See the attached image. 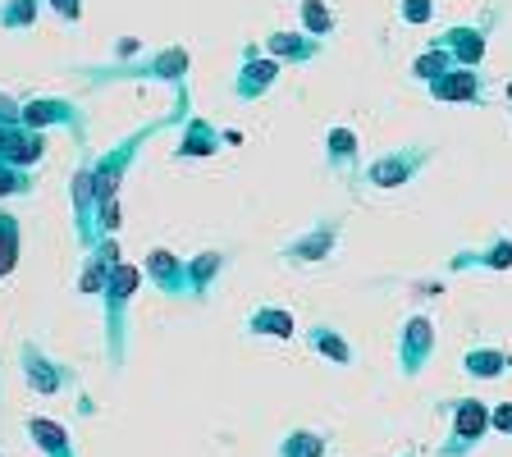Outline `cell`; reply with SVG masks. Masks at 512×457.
Listing matches in <instances>:
<instances>
[{
	"label": "cell",
	"instance_id": "1",
	"mask_svg": "<svg viewBox=\"0 0 512 457\" xmlns=\"http://www.w3.org/2000/svg\"><path fill=\"white\" fill-rule=\"evenodd\" d=\"M476 92H480V83H476V74H467V69L435 78V96H444V101H471Z\"/></svg>",
	"mask_w": 512,
	"mask_h": 457
},
{
	"label": "cell",
	"instance_id": "4",
	"mask_svg": "<svg viewBox=\"0 0 512 457\" xmlns=\"http://www.w3.org/2000/svg\"><path fill=\"white\" fill-rule=\"evenodd\" d=\"M448 46L458 51V60H462V64H476V60H480V51H485V42H480V32H471V28H458Z\"/></svg>",
	"mask_w": 512,
	"mask_h": 457
},
{
	"label": "cell",
	"instance_id": "2",
	"mask_svg": "<svg viewBox=\"0 0 512 457\" xmlns=\"http://www.w3.org/2000/svg\"><path fill=\"white\" fill-rule=\"evenodd\" d=\"M270 51L288 55V60H307V55H316V46L302 42V37H293V32H275V37H270Z\"/></svg>",
	"mask_w": 512,
	"mask_h": 457
},
{
	"label": "cell",
	"instance_id": "8",
	"mask_svg": "<svg viewBox=\"0 0 512 457\" xmlns=\"http://www.w3.org/2000/svg\"><path fill=\"white\" fill-rule=\"evenodd\" d=\"M444 64H448V55L444 51H430V55H421V60H416V74L421 78H444Z\"/></svg>",
	"mask_w": 512,
	"mask_h": 457
},
{
	"label": "cell",
	"instance_id": "10",
	"mask_svg": "<svg viewBox=\"0 0 512 457\" xmlns=\"http://www.w3.org/2000/svg\"><path fill=\"white\" fill-rule=\"evenodd\" d=\"M51 10L60 14V19H78V10H83V0H51Z\"/></svg>",
	"mask_w": 512,
	"mask_h": 457
},
{
	"label": "cell",
	"instance_id": "11",
	"mask_svg": "<svg viewBox=\"0 0 512 457\" xmlns=\"http://www.w3.org/2000/svg\"><path fill=\"white\" fill-rule=\"evenodd\" d=\"M480 421H485V416H480V407H467V412H462V435L480 430Z\"/></svg>",
	"mask_w": 512,
	"mask_h": 457
},
{
	"label": "cell",
	"instance_id": "3",
	"mask_svg": "<svg viewBox=\"0 0 512 457\" xmlns=\"http://www.w3.org/2000/svg\"><path fill=\"white\" fill-rule=\"evenodd\" d=\"M0 147L10 160H37L42 156V142L37 138H19V133H0Z\"/></svg>",
	"mask_w": 512,
	"mask_h": 457
},
{
	"label": "cell",
	"instance_id": "9",
	"mask_svg": "<svg viewBox=\"0 0 512 457\" xmlns=\"http://www.w3.org/2000/svg\"><path fill=\"white\" fill-rule=\"evenodd\" d=\"M403 19L407 23H426L430 19V0H403Z\"/></svg>",
	"mask_w": 512,
	"mask_h": 457
},
{
	"label": "cell",
	"instance_id": "7",
	"mask_svg": "<svg viewBox=\"0 0 512 457\" xmlns=\"http://www.w3.org/2000/svg\"><path fill=\"white\" fill-rule=\"evenodd\" d=\"M302 19H307L311 32H330L334 28V14L325 10V0H302Z\"/></svg>",
	"mask_w": 512,
	"mask_h": 457
},
{
	"label": "cell",
	"instance_id": "5",
	"mask_svg": "<svg viewBox=\"0 0 512 457\" xmlns=\"http://www.w3.org/2000/svg\"><path fill=\"white\" fill-rule=\"evenodd\" d=\"M270 78H275V64H247V69H243V83H238V92H243V96L266 92Z\"/></svg>",
	"mask_w": 512,
	"mask_h": 457
},
{
	"label": "cell",
	"instance_id": "6",
	"mask_svg": "<svg viewBox=\"0 0 512 457\" xmlns=\"http://www.w3.org/2000/svg\"><path fill=\"white\" fill-rule=\"evenodd\" d=\"M37 19V0H10L5 10H0V23L5 28H23V23Z\"/></svg>",
	"mask_w": 512,
	"mask_h": 457
}]
</instances>
